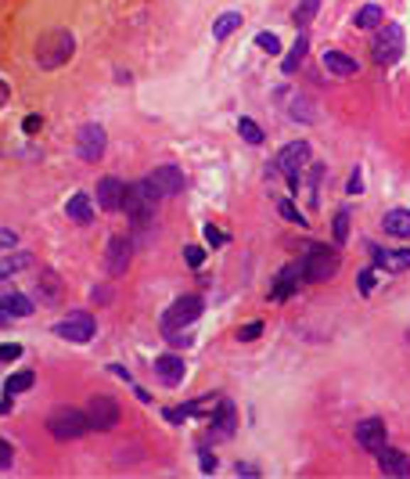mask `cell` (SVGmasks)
<instances>
[{
  "label": "cell",
  "mask_w": 410,
  "mask_h": 479,
  "mask_svg": "<svg viewBox=\"0 0 410 479\" xmlns=\"http://www.w3.org/2000/svg\"><path fill=\"white\" fill-rule=\"evenodd\" d=\"M72 50H76V36L69 29H50L36 43V65L40 69H58V65H65L72 58Z\"/></svg>",
  "instance_id": "6da1fadb"
},
{
  "label": "cell",
  "mask_w": 410,
  "mask_h": 479,
  "mask_svg": "<svg viewBox=\"0 0 410 479\" xmlns=\"http://www.w3.org/2000/svg\"><path fill=\"white\" fill-rule=\"evenodd\" d=\"M406 50V40H403V29L396 22H382L374 29V40H371V58L378 65H396Z\"/></svg>",
  "instance_id": "7a4b0ae2"
},
{
  "label": "cell",
  "mask_w": 410,
  "mask_h": 479,
  "mask_svg": "<svg viewBox=\"0 0 410 479\" xmlns=\"http://www.w3.org/2000/svg\"><path fill=\"white\" fill-rule=\"evenodd\" d=\"M338 252L335 249H328V245H313L303 259H299V271H303V281H310V285H320V281H328V278H335L338 274Z\"/></svg>",
  "instance_id": "3957f363"
},
{
  "label": "cell",
  "mask_w": 410,
  "mask_h": 479,
  "mask_svg": "<svg viewBox=\"0 0 410 479\" xmlns=\"http://www.w3.org/2000/svg\"><path fill=\"white\" fill-rule=\"evenodd\" d=\"M47 429L54 440H80L90 429V418L87 411H76V407H54L47 414Z\"/></svg>",
  "instance_id": "277c9868"
},
{
  "label": "cell",
  "mask_w": 410,
  "mask_h": 479,
  "mask_svg": "<svg viewBox=\"0 0 410 479\" xmlns=\"http://www.w3.org/2000/svg\"><path fill=\"white\" fill-rule=\"evenodd\" d=\"M155 188L148 184V181H137L134 188H126V202H123V209H126V217L134 220V227H148L151 220H155Z\"/></svg>",
  "instance_id": "5b68a950"
},
{
  "label": "cell",
  "mask_w": 410,
  "mask_h": 479,
  "mask_svg": "<svg viewBox=\"0 0 410 479\" xmlns=\"http://www.w3.org/2000/svg\"><path fill=\"white\" fill-rule=\"evenodd\" d=\"M306 163H310V144H306V141H291V144H284V148L277 151V163H274V166L288 177V188H291V191H299Z\"/></svg>",
  "instance_id": "8992f818"
},
{
  "label": "cell",
  "mask_w": 410,
  "mask_h": 479,
  "mask_svg": "<svg viewBox=\"0 0 410 479\" xmlns=\"http://www.w3.org/2000/svg\"><path fill=\"white\" fill-rule=\"evenodd\" d=\"M198 317H202V296H180L162 313V332H184Z\"/></svg>",
  "instance_id": "52a82bcc"
},
{
  "label": "cell",
  "mask_w": 410,
  "mask_h": 479,
  "mask_svg": "<svg viewBox=\"0 0 410 479\" xmlns=\"http://www.w3.org/2000/svg\"><path fill=\"white\" fill-rule=\"evenodd\" d=\"M87 418H90V429L112 433L115 425H119V404H115L108 393H97V397H90V404H87Z\"/></svg>",
  "instance_id": "ba28073f"
},
{
  "label": "cell",
  "mask_w": 410,
  "mask_h": 479,
  "mask_svg": "<svg viewBox=\"0 0 410 479\" xmlns=\"http://www.w3.org/2000/svg\"><path fill=\"white\" fill-rule=\"evenodd\" d=\"M94 328H97V321H94L90 310H76V313L65 317V321L54 325V332L62 335V339H69V343H90L94 339Z\"/></svg>",
  "instance_id": "9c48e42d"
},
{
  "label": "cell",
  "mask_w": 410,
  "mask_h": 479,
  "mask_svg": "<svg viewBox=\"0 0 410 479\" xmlns=\"http://www.w3.org/2000/svg\"><path fill=\"white\" fill-rule=\"evenodd\" d=\"M148 184L155 188L158 198H173V195L184 191V173H180V166H155V173L148 177Z\"/></svg>",
  "instance_id": "30bf717a"
},
{
  "label": "cell",
  "mask_w": 410,
  "mask_h": 479,
  "mask_svg": "<svg viewBox=\"0 0 410 479\" xmlns=\"http://www.w3.org/2000/svg\"><path fill=\"white\" fill-rule=\"evenodd\" d=\"M130 252H134V245H130V238H123V235H115L112 242H108V249H104V267H108V274H126V267H130Z\"/></svg>",
  "instance_id": "8fae6325"
},
{
  "label": "cell",
  "mask_w": 410,
  "mask_h": 479,
  "mask_svg": "<svg viewBox=\"0 0 410 479\" xmlns=\"http://www.w3.org/2000/svg\"><path fill=\"white\" fill-rule=\"evenodd\" d=\"M357 443L367 451V454H378L385 447V421L382 418H364L357 425Z\"/></svg>",
  "instance_id": "7c38bea8"
},
{
  "label": "cell",
  "mask_w": 410,
  "mask_h": 479,
  "mask_svg": "<svg viewBox=\"0 0 410 479\" xmlns=\"http://www.w3.org/2000/svg\"><path fill=\"white\" fill-rule=\"evenodd\" d=\"M76 148H80V155L87 158V163H97V158L104 155V130L97 123H87L80 130V137H76Z\"/></svg>",
  "instance_id": "4fadbf2b"
},
{
  "label": "cell",
  "mask_w": 410,
  "mask_h": 479,
  "mask_svg": "<svg viewBox=\"0 0 410 479\" xmlns=\"http://www.w3.org/2000/svg\"><path fill=\"white\" fill-rule=\"evenodd\" d=\"M234 425H238V411H234V404L223 397V404H220V407H216V414L209 418L212 440H230V436H234Z\"/></svg>",
  "instance_id": "5bb4252c"
},
{
  "label": "cell",
  "mask_w": 410,
  "mask_h": 479,
  "mask_svg": "<svg viewBox=\"0 0 410 479\" xmlns=\"http://www.w3.org/2000/svg\"><path fill=\"white\" fill-rule=\"evenodd\" d=\"M126 202V184L119 177H101L97 181V205L101 209H123Z\"/></svg>",
  "instance_id": "9a60e30c"
},
{
  "label": "cell",
  "mask_w": 410,
  "mask_h": 479,
  "mask_svg": "<svg viewBox=\"0 0 410 479\" xmlns=\"http://www.w3.org/2000/svg\"><path fill=\"white\" fill-rule=\"evenodd\" d=\"M371 252H374L378 271H389V274L410 271V249H371Z\"/></svg>",
  "instance_id": "2e32d148"
},
{
  "label": "cell",
  "mask_w": 410,
  "mask_h": 479,
  "mask_svg": "<svg viewBox=\"0 0 410 479\" xmlns=\"http://www.w3.org/2000/svg\"><path fill=\"white\" fill-rule=\"evenodd\" d=\"M374 458H378V468H382L385 475H410V458H406L399 447H389V443H385Z\"/></svg>",
  "instance_id": "e0dca14e"
},
{
  "label": "cell",
  "mask_w": 410,
  "mask_h": 479,
  "mask_svg": "<svg viewBox=\"0 0 410 479\" xmlns=\"http://www.w3.org/2000/svg\"><path fill=\"white\" fill-rule=\"evenodd\" d=\"M184 360L180 357H173V353H166V357H158L155 360V375H158V382L162 386H180L184 382Z\"/></svg>",
  "instance_id": "ac0fdd59"
},
{
  "label": "cell",
  "mask_w": 410,
  "mask_h": 479,
  "mask_svg": "<svg viewBox=\"0 0 410 479\" xmlns=\"http://www.w3.org/2000/svg\"><path fill=\"white\" fill-rule=\"evenodd\" d=\"M65 212H69V220L72 224H90L94 220V202L87 191H76L69 202H65Z\"/></svg>",
  "instance_id": "d6986e66"
},
{
  "label": "cell",
  "mask_w": 410,
  "mask_h": 479,
  "mask_svg": "<svg viewBox=\"0 0 410 479\" xmlns=\"http://www.w3.org/2000/svg\"><path fill=\"white\" fill-rule=\"evenodd\" d=\"M296 278H303L299 263H288V267H284V271L277 274V285L270 289V299H277V303H281V299H288L291 292H296V285H299Z\"/></svg>",
  "instance_id": "ffe728a7"
},
{
  "label": "cell",
  "mask_w": 410,
  "mask_h": 479,
  "mask_svg": "<svg viewBox=\"0 0 410 479\" xmlns=\"http://www.w3.org/2000/svg\"><path fill=\"white\" fill-rule=\"evenodd\" d=\"M324 69L338 80H349V76H357V62L342 55V50H324Z\"/></svg>",
  "instance_id": "44dd1931"
},
{
  "label": "cell",
  "mask_w": 410,
  "mask_h": 479,
  "mask_svg": "<svg viewBox=\"0 0 410 479\" xmlns=\"http://www.w3.org/2000/svg\"><path fill=\"white\" fill-rule=\"evenodd\" d=\"M382 227L392 238H410V209H389L382 217Z\"/></svg>",
  "instance_id": "7402d4cb"
},
{
  "label": "cell",
  "mask_w": 410,
  "mask_h": 479,
  "mask_svg": "<svg viewBox=\"0 0 410 479\" xmlns=\"http://www.w3.org/2000/svg\"><path fill=\"white\" fill-rule=\"evenodd\" d=\"M29 263H33V256H29L26 249H18V252H8V256H0V278H11V274L26 271Z\"/></svg>",
  "instance_id": "603a6c76"
},
{
  "label": "cell",
  "mask_w": 410,
  "mask_h": 479,
  "mask_svg": "<svg viewBox=\"0 0 410 479\" xmlns=\"http://www.w3.org/2000/svg\"><path fill=\"white\" fill-rule=\"evenodd\" d=\"M0 310H4L8 317H29L33 313V299L29 296H18V292L0 296Z\"/></svg>",
  "instance_id": "cb8c5ba5"
},
{
  "label": "cell",
  "mask_w": 410,
  "mask_h": 479,
  "mask_svg": "<svg viewBox=\"0 0 410 479\" xmlns=\"http://www.w3.org/2000/svg\"><path fill=\"white\" fill-rule=\"evenodd\" d=\"M382 22H385V11H382L378 4H364V8L353 15V26H357V29H378Z\"/></svg>",
  "instance_id": "d4e9b609"
},
{
  "label": "cell",
  "mask_w": 410,
  "mask_h": 479,
  "mask_svg": "<svg viewBox=\"0 0 410 479\" xmlns=\"http://www.w3.org/2000/svg\"><path fill=\"white\" fill-rule=\"evenodd\" d=\"M306 50H310V40H306V36H299L296 43H291V50H288V58L281 62V69H284V72L291 76V72H296V69L303 65V58H306Z\"/></svg>",
  "instance_id": "484cf974"
},
{
  "label": "cell",
  "mask_w": 410,
  "mask_h": 479,
  "mask_svg": "<svg viewBox=\"0 0 410 479\" xmlns=\"http://www.w3.org/2000/svg\"><path fill=\"white\" fill-rule=\"evenodd\" d=\"M238 26H242V15H238V11H223V15L212 22V40H227Z\"/></svg>",
  "instance_id": "4316f807"
},
{
  "label": "cell",
  "mask_w": 410,
  "mask_h": 479,
  "mask_svg": "<svg viewBox=\"0 0 410 479\" xmlns=\"http://www.w3.org/2000/svg\"><path fill=\"white\" fill-rule=\"evenodd\" d=\"M33 382H36V375H33V371H15V375L4 382V397L26 393V389H33Z\"/></svg>",
  "instance_id": "83f0119b"
},
{
  "label": "cell",
  "mask_w": 410,
  "mask_h": 479,
  "mask_svg": "<svg viewBox=\"0 0 410 479\" xmlns=\"http://www.w3.org/2000/svg\"><path fill=\"white\" fill-rule=\"evenodd\" d=\"M317 8H320V0H299L296 11H291V22H296V26H310L317 18Z\"/></svg>",
  "instance_id": "f1b7e54d"
},
{
  "label": "cell",
  "mask_w": 410,
  "mask_h": 479,
  "mask_svg": "<svg viewBox=\"0 0 410 479\" xmlns=\"http://www.w3.org/2000/svg\"><path fill=\"white\" fill-rule=\"evenodd\" d=\"M220 404H223V397H220V393H209V397H202V400L188 404V411H191V414H205V418H212Z\"/></svg>",
  "instance_id": "f546056e"
},
{
  "label": "cell",
  "mask_w": 410,
  "mask_h": 479,
  "mask_svg": "<svg viewBox=\"0 0 410 479\" xmlns=\"http://www.w3.org/2000/svg\"><path fill=\"white\" fill-rule=\"evenodd\" d=\"M238 130H242V137H245L249 144H263V130H259V123H256V119L242 116V119H238Z\"/></svg>",
  "instance_id": "4dcf8cb0"
},
{
  "label": "cell",
  "mask_w": 410,
  "mask_h": 479,
  "mask_svg": "<svg viewBox=\"0 0 410 479\" xmlns=\"http://www.w3.org/2000/svg\"><path fill=\"white\" fill-rule=\"evenodd\" d=\"M345 238H349V209H338L335 212V242L342 245Z\"/></svg>",
  "instance_id": "1f68e13d"
},
{
  "label": "cell",
  "mask_w": 410,
  "mask_h": 479,
  "mask_svg": "<svg viewBox=\"0 0 410 479\" xmlns=\"http://www.w3.org/2000/svg\"><path fill=\"white\" fill-rule=\"evenodd\" d=\"M277 212H281V217H284V220H291V224H299V227H306V217H303V212H299L296 205H291V202H277Z\"/></svg>",
  "instance_id": "d6a6232c"
},
{
  "label": "cell",
  "mask_w": 410,
  "mask_h": 479,
  "mask_svg": "<svg viewBox=\"0 0 410 479\" xmlns=\"http://www.w3.org/2000/svg\"><path fill=\"white\" fill-rule=\"evenodd\" d=\"M256 47L266 50V55H277V50H281V40H277L274 33H256Z\"/></svg>",
  "instance_id": "836d02e7"
},
{
  "label": "cell",
  "mask_w": 410,
  "mask_h": 479,
  "mask_svg": "<svg viewBox=\"0 0 410 479\" xmlns=\"http://www.w3.org/2000/svg\"><path fill=\"white\" fill-rule=\"evenodd\" d=\"M259 335H263V321H249V325L238 328V339H242V343H252V339H259Z\"/></svg>",
  "instance_id": "e575fe53"
},
{
  "label": "cell",
  "mask_w": 410,
  "mask_h": 479,
  "mask_svg": "<svg viewBox=\"0 0 410 479\" xmlns=\"http://www.w3.org/2000/svg\"><path fill=\"white\" fill-rule=\"evenodd\" d=\"M374 285H378V271H364L360 274V296H371Z\"/></svg>",
  "instance_id": "d590c367"
},
{
  "label": "cell",
  "mask_w": 410,
  "mask_h": 479,
  "mask_svg": "<svg viewBox=\"0 0 410 479\" xmlns=\"http://www.w3.org/2000/svg\"><path fill=\"white\" fill-rule=\"evenodd\" d=\"M198 461H202V472H216V454H212L205 443L198 447Z\"/></svg>",
  "instance_id": "8d00e7d4"
},
{
  "label": "cell",
  "mask_w": 410,
  "mask_h": 479,
  "mask_svg": "<svg viewBox=\"0 0 410 479\" xmlns=\"http://www.w3.org/2000/svg\"><path fill=\"white\" fill-rule=\"evenodd\" d=\"M18 357H22V346H18V343H4V346H0V364L18 360Z\"/></svg>",
  "instance_id": "74e56055"
},
{
  "label": "cell",
  "mask_w": 410,
  "mask_h": 479,
  "mask_svg": "<svg viewBox=\"0 0 410 479\" xmlns=\"http://www.w3.org/2000/svg\"><path fill=\"white\" fill-rule=\"evenodd\" d=\"M184 259L191 263V267H202V259H205V249H202V245H188V249H184Z\"/></svg>",
  "instance_id": "f35d334b"
},
{
  "label": "cell",
  "mask_w": 410,
  "mask_h": 479,
  "mask_svg": "<svg viewBox=\"0 0 410 479\" xmlns=\"http://www.w3.org/2000/svg\"><path fill=\"white\" fill-rule=\"evenodd\" d=\"M15 242H18V235H15L11 227H0V252H11Z\"/></svg>",
  "instance_id": "ab89813d"
},
{
  "label": "cell",
  "mask_w": 410,
  "mask_h": 479,
  "mask_svg": "<svg viewBox=\"0 0 410 479\" xmlns=\"http://www.w3.org/2000/svg\"><path fill=\"white\" fill-rule=\"evenodd\" d=\"M166 343H169V346H177V350H180V346L188 350L195 339H191V335H184V332H166Z\"/></svg>",
  "instance_id": "60d3db41"
},
{
  "label": "cell",
  "mask_w": 410,
  "mask_h": 479,
  "mask_svg": "<svg viewBox=\"0 0 410 479\" xmlns=\"http://www.w3.org/2000/svg\"><path fill=\"white\" fill-rule=\"evenodd\" d=\"M205 242H209V245H223V242H227V235H223L216 224H205Z\"/></svg>",
  "instance_id": "b9f144b4"
},
{
  "label": "cell",
  "mask_w": 410,
  "mask_h": 479,
  "mask_svg": "<svg viewBox=\"0 0 410 479\" xmlns=\"http://www.w3.org/2000/svg\"><path fill=\"white\" fill-rule=\"evenodd\" d=\"M11 461H15V447L8 440H0V468H8Z\"/></svg>",
  "instance_id": "7bdbcfd3"
},
{
  "label": "cell",
  "mask_w": 410,
  "mask_h": 479,
  "mask_svg": "<svg viewBox=\"0 0 410 479\" xmlns=\"http://www.w3.org/2000/svg\"><path fill=\"white\" fill-rule=\"evenodd\" d=\"M40 285H43V292H47L50 299L58 296V278H54V271H43V281H40Z\"/></svg>",
  "instance_id": "ee69618b"
},
{
  "label": "cell",
  "mask_w": 410,
  "mask_h": 479,
  "mask_svg": "<svg viewBox=\"0 0 410 479\" xmlns=\"http://www.w3.org/2000/svg\"><path fill=\"white\" fill-rule=\"evenodd\" d=\"M184 418H191L188 404L184 407H166V421H184Z\"/></svg>",
  "instance_id": "f6af8a7d"
},
{
  "label": "cell",
  "mask_w": 410,
  "mask_h": 479,
  "mask_svg": "<svg viewBox=\"0 0 410 479\" xmlns=\"http://www.w3.org/2000/svg\"><path fill=\"white\" fill-rule=\"evenodd\" d=\"M360 188H364V177H360V170H353V173H349L345 191H349V195H360Z\"/></svg>",
  "instance_id": "bcb514c9"
},
{
  "label": "cell",
  "mask_w": 410,
  "mask_h": 479,
  "mask_svg": "<svg viewBox=\"0 0 410 479\" xmlns=\"http://www.w3.org/2000/svg\"><path fill=\"white\" fill-rule=\"evenodd\" d=\"M40 127H43V119H40V116H29V119L22 123V130H26V134H36Z\"/></svg>",
  "instance_id": "7dc6e473"
},
{
  "label": "cell",
  "mask_w": 410,
  "mask_h": 479,
  "mask_svg": "<svg viewBox=\"0 0 410 479\" xmlns=\"http://www.w3.org/2000/svg\"><path fill=\"white\" fill-rule=\"evenodd\" d=\"M238 475H259V468L256 465H245V461H238V468H234Z\"/></svg>",
  "instance_id": "c3c4849f"
},
{
  "label": "cell",
  "mask_w": 410,
  "mask_h": 479,
  "mask_svg": "<svg viewBox=\"0 0 410 479\" xmlns=\"http://www.w3.org/2000/svg\"><path fill=\"white\" fill-rule=\"evenodd\" d=\"M4 101H8V83L0 80V104H4Z\"/></svg>",
  "instance_id": "681fc988"
},
{
  "label": "cell",
  "mask_w": 410,
  "mask_h": 479,
  "mask_svg": "<svg viewBox=\"0 0 410 479\" xmlns=\"http://www.w3.org/2000/svg\"><path fill=\"white\" fill-rule=\"evenodd\" d=\"M8 411H11V397H8L4 404H0V414H8Z\"/></svg>",
  "instance_id": "f907efd6"
},
{
  "label": "cell",
  "mask_w": 410,
  "mask_h": 479,
  "mask_svg": "<svg viewBox=\"0 0 410 479\" xmlns=\"http://www.w3.org/2000/svg\"><path fill=\"white\" fill-rule=\"evenodd\" d=\"M406 343H410V332H406Z\"/></svg>",
  "instance_id": "816d5d0a"
}]
</instances>
